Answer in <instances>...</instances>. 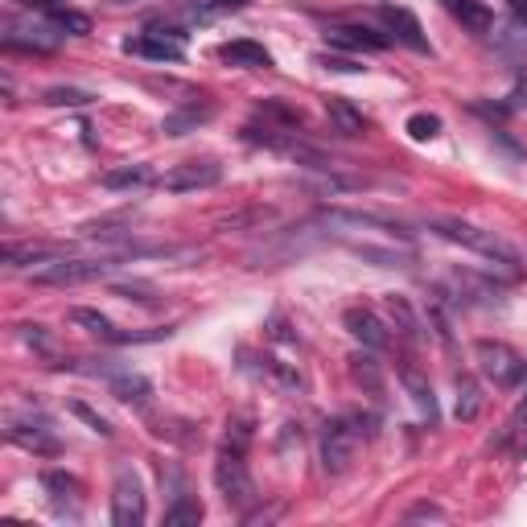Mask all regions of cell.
Listing matches in <instances>:
<instances>
[{"label":"cell","instance_id":"obj_33","mask_svg":"<svg viewBox=\"0 0 527 527\" xmlns=\"http://www.w3.org/2000/svg\"><path fill=\"white\" fill-rule=\"evenodd\" d=\"M21 5H25V9H42V13H50V9L58 5V0H21Z\"/></svg>","mask_w":527,"mask_h":527},{"label":"cell","instance_id":"obj_12","mask_svg":"<svg viewBox=\"0 0 527 527\" xmlns=\"http://www.w3.org/2000/svg\"><path fill=\"white\" fill-rule=\"evenodd\" d=\"M346 330L355 334L363 346H371V350H383L392 338H388V326H383L371 309H346Z\"/></svg>","mask_w":527,"mask_h":527},{"label":"cell","instance_id":"obj_10","mask_svg":"<svg viewBox=\"0 0 527 527\" xmlns=\"http://www.w3.org/2000/svg\"><path fill=\"white\" fill-rule=\"evenodd\" d=\"M326 42L342 46V50H388L392 46V38H383V33L371 25H330Z\"/></svg>","mask_w":527,"mask_h":527},{"label":"cell","instance_id":"obj_4","mask_svg":"<svg viewBox=\"0 0 527 527\" xmlns=\"http://www.w3.org/2000/svg\"><path fill=\"white\" fill-rule=\"evenodd\" d=\"M149 515V499H145V482L136 478L132 466L116 470V486H112V523L116 527H140Z\"/></svg>","mask_w":527,"mask_h":527},{"label":"cell","instance_id":"obj_30","mask_svg":"<svg viewBox=\"0 0 527 527\" xmlns=\"http://www.w3.org/2000/svg\"><path fill=\"white\" fill-rule=\"evenodd\" d=\"M206 116H210V108H202V112H198V108H186L182 116H169V120H165V132H169V136H182L190 124H202Z\"/></svg>","mask_w":527,"mask_h":527},{"label":"cell","instance_id":"obj_1","mask_svg":"<svg viewBox=\"0 0 527 527\" xmlns=\"http://www.w3.org/2000/svg\"><path fill=\"white\" fill-rule=\"evenodd\" d=\"M441 239H449V243H462V248H470V252H478V256H486V260H495V264H503V268H519V252L511 248L507 239H499L495 231H486V227H474V223H462V219H433L429 223Z\"/></svg>","mask_w":527,"mask_h":527},{"label":"cell","instance_id":"obj_9","mask_svg":"<svg viewBox=\"0 0 527 527\" xmlns=\"http://www.w3.org/2000/svg\"><path fill=\"white\" fill-rule=\"evenodd\" d=\"M103 375H108V388H112L116 400L136 404V408H149V400H153V383H149L145 375H140V371L112 367V371H103Z\"/></svg>","mask_w":527,"mask_h":527},{"label":"cell","instance_id":"obj_22","mask_svg":"<svg viewBox=\"0 0 527 527\" xmlns=\"http://www.w3.org/2000/svg\"><path fill=\"white\" fill-rule=\"evenodd\" d=\"M330 120L338 124V132H342V136H359V132L367 128V120H363L355 108H350L346 99H334V103H330Z\"/></svg>","mask_w":527,"mask_h":527},{"label":"cell","instance_id":"obj_21","mask_svg":"<svg viewBox=\"0 0 527 527\" xmlns=\"http://www.w3.org/2000/svg\"><path fill=\"white\" fill-rule=\"evenodd\" d=\"M198 519H202V503L190 495H178L165 511V527H198Z\"/></svg>","mask_w":527,"mask_h":527},{"label":"cell","instance_id":"obj_14","mask_svg":"<svg viewBox=\"0 0 527 527\" xmlns=\"http://www.w3.org/2000/svg\"><path fill=\"white\" fill-rule=\"evenodd\" d=\"M219 58L227 66H243V70H268L272 66V54L260 46V42H248V38H239V42H227L219 50Z\"/></svg>","mask_w":527,"mask_h":527},{"label":"cell","instance_id":"obj_6","mask_svg":"<svg viewBox=\"0 0 527 527\" xmlns=\"http://www.w3.org/2000/svg\"><path fill=\"white\" fill-rule=\"evenodd\" d=\"M219 178H223V165H219V161H210V157H202V161H182V165L165 169L161 190H169V194H194V190L219 186Z\"/></svg>","mask_w":527,"mask_h":527},{"label":"cell","instance_id":"obj_31","mask_svg":"<svg viewBox=\"0 0 527 527\" xmlns=\"http://www.w3.org/2000/svg\"><path fill=\"white\" fill-rule=\"evenodd\" d=\"M458 392H462V396H458V416L470 420V416L478 412V388H474L470 379H462V383H458Z\"/></svg>","mask_w":527,"mask_h":527},{"label":"cell","instance_id":"obj_16","mask_svg":"<svg viewBox=\"0 0 527 527\" xmlns=\"http://www.w3.org/2000/svg\"><path fill=\"white\" fill-rule=\"evenodd\" d=\"M400 379H404V388H408V396H412V404L420 408V412H425L429 420L437 416V400H433V388H429V379L425 375H420L412 363H404L400 367Z\"/></svg>","mask_w":527,"mask_h":527},{"label":"cell","instance_id":"obj_18","mask_svg":"<svg viewBox=\"0 0 527 527\" xmlns=\"http://www.w3.org/2000/svg\"><path fill=\"white\" fill-rule=\"evenodd\" d=\"M5 260L13 268H21V264H50V260H58V248H50V243H9Z\"/></svg>","mask_w":527,"mask_h":527},{"label":"cell","instance_id":"obj_32","mask_svg":"<svg viewBox=\"0 0 527 527\" xmlns=\"http://www.w3.org/2000/svg\"><path fill=\"white\" fill-rule=\"evenodd\" d=\"M318 62H322L326 70H350V75H355V70H363V66L355 62V58H330V54H322Z\"/></svg>","mask_w":527,"mask_h":527},{"label":"cell","instance_id":"obj_19","mask_svg":"<svg viewBox=\"0 0 527 527\" xmlns=\"http://www.w3.org/2000/svg\"><path fill=\"white\" fill-rule=\"evenodd\" d=\"M383 309H388L392 313V322H396V330L408 338V342H416L420 338V318H416V313H412V305L404 301V297H383Z\"/></svg>","mask_w":527,"mask_h":527},{"label":"cell","instance_id":"obj_36","mask_svg":"<svg viewBox=\"0 0 527 527\" xmlns=\"http://www.w3.org/2000/svg\"><path fill=\"white\" fill-rule=\"evenodd\" d=\"M515 420H519V425H527V400L519 404V416H515Z\"/></svg>","mask_w":527,"mask_h":527},{"label":"cell","instance_id":"obj_34","mask_svg":"<svg viewBox=\"0 0 527 527\" xmlns=\"http://www.w3.org/2000/svg\"><path fill=\"white\" fill-rule=\"evenodd\" d=\"M507 5H511V13H515L523 25H527V0H507Z\"/></svg>","mask_w":527,"mask_h":527},{"label":"cell","instance_id":"obj_25","mask_svg":"<svg viewBox=\"0 0 527 527\" xmlns=\"http://www.w3.org/2000/svg\"><path fill=\"white\" fill-rule=\"evenodd\" d=\"M264 371H268V379L276 383L280 392H301V375H297L289 363H280V359H264Z\"/></svg>","mask_w":527,"mask_h":527},{"label":"cell","instance_id":"obj_29","mask_svg":"<svg viewBox=\"0 0 527 527\" xmlns=\"http://www.w3.org/2000/svg\"><path fill=\"white\" fill-rule=\"evenodd\" d=\"M70 412H75L79 420H87V425H91L99 437H112V420H108V416H99V412H91L83 400H75V404H70Z\"/></svg>","mask_w":527,"mask_h":527},{"label":"cell","instance_id":"obj_17","mask_svg":"<svg viewBox=\"0 0 527 527\" xmlns=\"http://www.w3.org/2000/svg\"><path fill=\"white\" fill-rule=\"evenodd\" d=\"M153 182V169L149 165H120L103 173V186L108 190H136V186H149Z\"/></svg>","mask_w":527,"mask_h":527},{"label":"cell","instance_id":"obj_27","mask_svg":"<svg viewBox=\"0 0 527 527\" xmlns=\"http://www.w3.org/2000/svg\"><path fill=\"white\" fill-rule=\"evenodd\" d=\"M404 132H408L412 140H433V136L441 132V120H437V116H429V112H416V116H408Z\"/></svg>","mask_w":527,"mask_h":527},{"label":"cell","instance_id":"obj_13","mask_svg":"<svg viewBox=\"0 0 527 527\" xmlns=\"http://www.w3.org/2000/svg\"><path fill=\"white\" fill-rule=\"evenodd\" d=\"M9 441L33 453H58V437L46 425H33V420H17V416L9 420Z\"/></svg>","mask_w":527,"mask_h":527},{"label":"cell","instance_id":"obj_24","mask_svg":"<svg viewBox=\"0 0 527 527\" xmlns=\"http://www.w3.org/2000/svg\"><path fill=\"white\" fill-rule=\"evenodd\" d=\"M350 375H355L359 383H367L371 396L383 392V375H379V363H375L371 355H355V359H350Z\"/></svg>","mask_w":527,"mask_h":527},{"label":"cell","instance_id":"obj_23","mask_svg":"<svg viewBox=\"0 0 527 527\" xmlns=\"http://www.w3.org/2000/svg\"><path fill=\"white\" fill-rule=\"evenodd\" d=\"M58 29H66V33H75V38H83V33H91V17H83L79 9H66V5H54L50 13H46Z\"/></svg>","mask_w":527,"mask_h":527},{"label":"cell","instance_id":"obj_15","mask_svg":"<svg viewBox=\"0 0 527 527\" xmlns=\"http://www.w3.org/2000/svg\"><path fill=\"white\" fill-rule=\"evenodd\" d=\"M449 13L458 17L470 33H490V29H495V13H490L482 0H449Z\"/></svg>","mask_w":527,"mask_h":527},{"label":"cell","instance_id":"obj_7","mask_svg":"<svg viewBox=\"0 0 527 527\" xmlns=\"http://www.w3.org/2000/svg\"><path fill=\"white\" fill-rule=\"evenodd\" d=\"M355 449H359V429L350 420H330L326 433H322V466L326 474H346L350 462H355Z\"/></svg>","mask_w":527,"mask_h":527},{"label":"cell","instance_id":"obj_3","mask_svg":"<svg viewBox=\"0 0 527 527\" xmlns=\"http://www.w3.org/2000/svg\"><path fill=\"white\" fill-rule=\"evenodd\" d=\"M474 359H478V371L503 392L515 388V383H523V375H527V359L519 355V350H511L507 342H490V338L474 342Z\"/></svg>","mask_w":527,"mask_h":527},{"label":"cell","instance_id":"obj_5","mask_svg":"<svg viewBox=\"0 0 527 527\" xmlns=\"http://www.w3.org/2000/svg\"><path fill=\"white\" fill-rule=\"evenodd\" d=\"M116 264L108 260H50L42 268H33V285H87V280H99V276H108Z\"/></svg>","mask_w":527,"mask_h":527},{"label":"cell","instance_id":"obj_26","mask_svg":"<svg viewBox=\"0 0 527 527\" xmlns=\"http://www.w3.org/2000/svg\"><path fill=\"white\" fill-rule=\"evenodd\" d=\"M70 322H75V326H83V330H91V334H99V338H108L116 326L108 322V318H103V313H95V309H70Z\"/></svg>","mask_w":527,"mask_h":527},{"label":"cell","instance_id":"obj_35","mask_svg":"<svg viewBox=\"0 0 527 527\" xmlns=\"http://www.w3.org/2000/svg\"><path fill=\"white\" fill-rule=\"evenodd\" d=\"M219 5H223V9H243L248 0H219Z\"/></svg>","mask_w":527,"mask_h":527},{"label":"cell","instance_id":"obj_2","mask_svg":"<svg viewBox=\"0 0 527 527\" xmlns=\"http://www.w3.org/2000/svg\"><path fill=\"white\" fill-rule=\"evenodd\" d=\"M215 486H219V495L239 511H248L256 503V482L248 474V462H243V445L223 441L219 462H215Z\"/></svg>","mask_w":527,"mask_h":527},{"label":"cell","instance_id":"obj_8","mask_svg":"<svg viewBox=\"0 0 527 527\" xmlns=\"http://www.w3.org/2000/svg\"><path fill=\"white\" fill-rule=\"evenodd\" d=\"M379 17H383V25L392 29V38H396V42L412 46L416 54H429V38H425V29H420V21H416L408 9H400V5H379Z\"/></svg>","mask_w":527,"mask_h":527},{"label":"cell","instance_id":"obj_28","mask_svg":"<svg viewBox=\"0 0 527 527\" xmlns=\"http://www.w3.org/2000/svg\"><path fill=\"white\" fill-rule=\"evenodd\" d=\"M42 99L54 103V108H62V103H70V108H83V103H91L95 95L91 91H75V87H50Z\"/></svg>","mask_w":527,"mask_h":527},{"label":"cell","instance_id":"obj_11","mask_svg":"<svg viewBox=\"0 0 527 527\" xmlns=\"http://www.w3.org/2000/svg\"><path fill=\"white\" fill-rule=\"evenodd\" d=\"M128 54H140V58H157V62H178L182 58V33H140V38H128L124 42Z\"/></svg>","mask_w":527,"mask_h":527},{"label":"cell","instance_id":"obj_20","mask_svg":"<svg viewBox=\"0 0 527 527\" xmlns=\"http://www.w3.org/2000/svg\"><path fill=\"white\" fill-rule=\"evenodd\" d=\"M42 482H46V490H54V503H58V507H66V503H70V507L79 511V495H83L79 478H70V474H62V470H50Z\"/></svg>","mask_w":527,"mask_h":527}]
</instances>
